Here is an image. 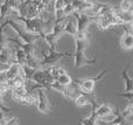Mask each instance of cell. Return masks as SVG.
<instances>
[{"label":"cell","mask_w":133,"mask_h":125,"mask_svg":"<svg viewBox=\"0 0 133 125\" xmlns=\"http://www.w3.org/2000/svg\"><path fill=\"white\" fill-rule=\"evenodd\" d=\"M131 1H132V4H133V0H131Z\"/></svg>","instance_id":"cell-25"},{"label":"cell","mask_w":133,"mask_h":125,"mask_svg":"<svg viewBox=\"0 0 133 125\" xmlns=\"http://www.w3.org/2000/svg\"><path fill=\"white\" fill-rule=\"evenodd\" d=\"M96 115L102 122L108 119L109 117L113 118L116 116V111L113 109V107L111 104H108V103H103V104H99L96 109ZM104 124V122H103Z\"/></svg>","instance_id":"cell-5"},{"label":"cell","mask_w":133,"mask_h":125,"mask_svg":"<svg viewBox=\"0 0 133 125\" xmlns=\"http://www.w3.org/2000/svg\"><path fill=\"white\" fill-rule=\"evenodd\" d=\"M20 123V119L19 117L15 116H12V117H7V125H15Z\"/></svg>","instance_id":"cell-21"},{"label":"cell","mask_w":133,"mask_h":125,"mask_svg":"<svg viewBox=\"0 0 133 125\" xmlns=\"http://www.w3.org/2000/svg\"><path fill=\"white\" fill-rule=\"evenodd\" d=\"M88 42L87 40H75V50H83L85 51L88 47Z\"/></svg>","instance_id":"cell-17"},{"label":"cell","mask_w":133,"mask_h":125,"mask_svg":"<svg viewBox=\"0 0 133 125\" xmlns=\"http://www.w3.org/2000/svg\"><path fill=\"white\" fill-rule=\"evenodd\" d=\"M35 93H36V103H35V105H36L37 111L42 115H51L53 114V108L49 103V98L46 93V89L36 88Z\"/></svg>","instance_id":"cell-3"},{"label":"cell","mask_w":133,"mask_h":125,"mask_svg":"<svg viewBox=\"0 0 133 125\" xmlns=\"http://www.w3.org/2000/svg\"><path fill=\"white\" fill-rule=\"evenodd\" d=\"M132 7H133V4L131 0H122L119 4V11L122 12H131L132 11Z\"/></svg>","instance_id":"cell-16"},{"label":"cell","mask_w":133,"mask_h":125,"mask_svg":"<svg viewBox=\"0 0 133 125\" xmlns=\"http://www.w3.org/2000/svg\"><path fill=\"white\" fill-rule=\"evenodd\" d=\"M123 27H124L125 32L120 37V48L124 49V50H131V49H133V32L127 30V25L123 26Z\"/></svg>","instance_id":"cell-7"},{"label":"cell","mask_w":133,"mask_h":125,"mask_svg":"<svg viewBox=\"0 0 133 125\" xmlns=\"http://www.w3.org/2000/svg\"><path fill=\"white\" fill-rule=\"evenodd\" d=\"M131 12H132V13H133V7H132V11H131Z\"/></svg>","instance_id":"cell-24"},{"label":"cell","mask_w":133,"mask_h":125,"mask_svg":"<svg viewBox=\"0 0 133 125\" xmlns=\"http://www.w3.org/2000/svg\"><path fill=\"white\" fill-rule=\"evenodd\" d=\"M74 103H75L76 107L78 108H83L87 107V105H90V95H87V94H78L76 96V98L74 100Z\"/></svg>","instance_id":"cell-10"},{"label":"cell","mask_w":133,"mask_h":125,"mask_svg":"<svg viewBox=\"0 0 133 125\" xmlns=\"http://www.w3.org/2000/svg\"><path fill=\"white\" fill-rule=\"evenodd\" d=\"M74 12H75V8H74L72 4H71L70 0H69V1L65 4V6H64V14H65V16H68V15H70V14H72Z\"/></svg>","instance_id":"cell-19"},{"label":"cell","mask_w":133,"mask_h":125,"mask_svg":"<svg viewBox=\"0 0 133 125\" xmlns=\"http://www.w3.org/2000/svg\"><path fill=\"white\" fill-rule=\"evenodd\" d=\"M11 13V6L8 4V0H4V1L0 4V23L7 19Z\"/></svg>","instance_id":"cell-12"},{"label":"cell","mask_w":133,"mask_h":125,"mask_svg":"<svg viewBox=\"0 0 133 125\" xmlns=\"http://www.w3.org/2000/svg\"><path fill=\"white\" fill-rule=\"evenodd\" d=\"M72 15L75 16V19H76L78 30L85 32V30L88 29V27H89L90 22H91V18H90L87 13H84V12H78V11L74 12Z\"/></svg>","instance_id":"cell-6"},{"label":"cell","mask_w":133,"mask_h":125,"mask_svg":"<svg viewBox=\"0 0 133 125\" xmlns=\"http://www.w3.org/2000/svg\"><path fill=\"white\" fill-rule=\"evenodd\" d=\"M118 96H122V97H125L130 101V102H133V91H124V93H117Z\"/></svg>","instance_id":"cell-20"},{"label":"cell","mask_w":133,"mask_h":125,"mask_svg":"<svg viewBox=\"0 0 133 125\" xmlns=\"http://www.w3.org/2000/svg\"><path fill=\"white\" fill-rule=\"evenodd\" d=\"M120 112H122L123 116H124L126 119L130 118V117H132L133 116V104H132V103H130V104L127 105L124 110H122Z\"/></svg>","instance_id":"cell-18"},{"label":"cell","mask_w":133,"mask_h":125,"mask_svg":"<svg viewBox=\"0 0 133 125\" xmlns=\"http://www.w3.org/2000/svg\"><path fill=\"white\" fill-rule=\"evenodd\" d=\"M42 1V4H44L46 6H48V7H50L51 5L54 4V0H41Z\"/></svg>","instance_id":"cell-22"},{"label":"cell","mask_w":133,"mask_h":125,"mask_svg":"<svg viewBox=\"0 0 133 125\" xmlns=\"http://www.w3.org/2000/svg\"><path fill=\"white\" fill-rule=\"evenodd\" d=\"M48 68H49V71H50L51 76H53L55 80H57L58 76H61L62 74L65 73V70L62 69V67H60V65H57V64L51 65V67H48Z\"/></svg>","instance_id":"cell-14"},{"label":"cell","mask_w":133,"mask_h":125,"mask_svg":"<svg viewBox=\"0 0 133 125\" xmlns=\"http://www.w3.org/2000/svg\"><path fill=\"white\" fill-rule=\"evenodd\" d=\"M11 91H12V98H13L15 102L20 103V101L25 97V95L29 90H28L27 85L23 84V85H20V87H15V88H13Z\"/></svg>","instance_id":"cell-8"},{"label":"cell","mask_w":133,"mask_h":125,"mask_svg":"<svg viewBox=\"0 0 133 125\" xmlns=\"http://www.w3.org/2000/svg\"><path fill=\"white\" fill-rule=\"evenodd\" d=\"M108 70H103L101 71L96 77H92V78H84V80H74L76 84L78 85L81 93L87 94V95H92L95 94V89L98 82H101L102 80L105 77Z\"/></svg>","instance_id":"cell-2"},{"label":"cell","mask_w":133,"mask_h":125,"mask_svg":"<svg viewBox=\"0 0 133 125\" xmlns=\"http://www.w3.org/2000/svg\"><path fill=\"white\" fill-rule=\"evenodd\" d=\"M56 81H57L58 83H61V84H62V85L69 87V85H70V84L74 82V80L71 78V76H70V75H68V74H66V73H64V74H62V75H61V76H58Z\"/></svg>","instance_id":"cell-15"},{"label":"cell","mask_w":133,"mask_h":125,"mask_svg":"<svg viewBox=\"0 0 133 125\" xmlns=\"http://www.w3.org/2000/svg\"><path fill=\"white\" fill-rule=\"evenodd\" d=\"M77 32H78V28H77L76 19L75 20H66L64 23V34H69L71 36H74Z\"/></svg>","instance_id":"cell-11"},{"label":"cell","mask_w":133,"mask_h":125,"mask_svg":"<svg viewBox=\"0 0 133 125\" xmlns=\"http://www.w3.org/2000/svg\"><path fill=\"white\" fill-rule=\"evenodd\" d=\"M72 57H74V64H75L76 69L87 67V65H94L97 63V56L96 55H95L92 58H89L85 56V54L83 50H75L72 53Z\"/></svg>","instance_id":"cell-4"},{"label":"cell","mask_w":133,"mask_h":125,"mask_svg":"<svg viewBox=\"0 0 133 125\" xmlns=\"http://www.w3.org/2000/svg\"><path fill=\"white\" fill-rule=\"evenodd\" d=\"M41 58H40V64L41 68H47L55 65L60 62L62 58L66 57V56H72V53L69 51H57L49 49L48 51H41Z\"/></svg>","instance_id":"cell-1"},{"label":"cell","mask_w":133,"mask_h":125,"mask_svg":"<svg viewBox=\"0 0 133 125\" xmlns=\"http://www.w3.org/2000/svg\"><path fill=\"white\" fill-rule=\"evenodd\" d=\"M129 71H130V67H127L122 73V78L125 83L124 91H133V78L129 75Z\"/></svg>","instance_id":"cell-9"},{"label":"cell","mask_w":133,"mask_h":125,"mask_svg":"<svg viewBox=\"0 0 133 125\" xmlns=\"http://www.w3.org/2000/svg\"><path fill=\"white\" fill-rule=\"evenodd\" d=\"M131 29H132V32H133V19H132V22H131Z\"/></svg>","instance_id":"cell-23"},{"label":"cell","mask_w":133,"mask_h":125,"mask_svg":"<svg viewBox=\"0 0 133 125\" xmlns=\"http://www.w3.org/2000/svg\"><path fill=\"white\" fill-rule=\"evenodd\" d=\"M108 124H110V125H123V124H126V118L123 116L122 112H118V114H116V116L113 117L111 121L108 122Z\"/></svg>","instance_id":"cell-13"}]
</instances>
